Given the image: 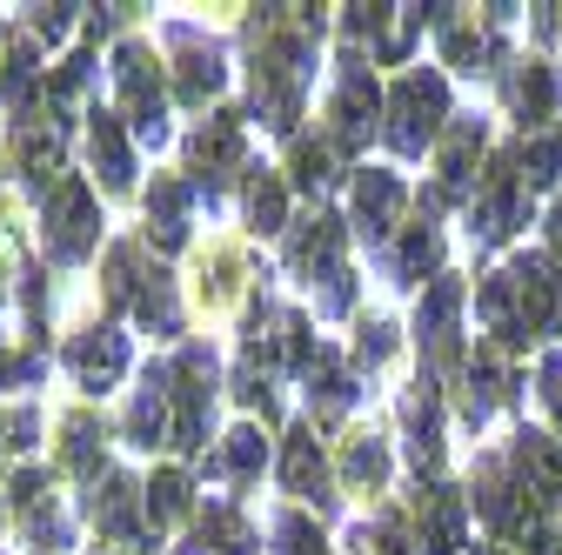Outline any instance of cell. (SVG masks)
<instances>
[{"label": "cell", "instance_id": "14", "mask_svg": "<svg viewBox=\"0 0 562 555\" xmlns=\"http://www.w3.org/2000/svg\"><path fill=\"white\" fill-rule=\"evenodd\" d=\"M289 489L295 496H322V449H315V435H295V449H289Z\"/></svg>", "mask_w": 562, "mask_h": 555}, {"label": "cell", "instance_id": "17", "mask_svg": "<svg viewBox=\"0 0 562 555\" xmlns=\"http://www.w3.org/2000/svg\"><path fill=\"white\" fill-rule=\"evenodd\" d=\"M536 388H542V408L555 415V429H562V355H542L536 362Z\"/></svg>", "mask_w": 562, "mask_h": 555}, {"label": "cell", "instance_id": "19", "mask_svg": "<svg viewBox=\"0 0 562 555\" xmlns=\"http://www.w3.org/2000/svg\"><path fill=\"white\" fill-rule=\"evenodd\" d=\"M475 555H529V548H509V542H482Z\"/></svg>", "mask_w": 562, "mask_h": 555}, {"label": "cell", "instance_id": "7", "mask_svg": "<svg viewBox=\"0 0 562 555\" xmlns=\"http://www.w3.org/2000/svg\"><path fill=\"white\" fill-rule=\"evenodd\" d=\"M456 321H462V288H456V274H442V288H429V302L415 308V341H422V355L449 362V355H456Z\"/></svg>", "mask_w": 562, "mask_h": 555}, {"label": "cell", "instance_id": "9", "mask_svg": "<svg viewBox=\"0 0 562 555\" xmlns=\"http://www.w3.org/2000/svg\"><path fill=\"white\" fill-rule=\"evenodd\" d=\"M375 81L362 75V67H348L341 75V94H335V148H362L375 134Z\"/></svg>", "mask_w": 562, "mask_h": 555}, {"label": "cell", "instance_id": "5", "mask_svg": "<svg viewBox=\"0 0 562 555\" xmlns=\"http://www.w3.org/2000/svg\"><path fill=\"white\" fill-rule=\"evenodd\" d=\"M503 101H509V114H516L522 134H542V127L555 121V107H562L555 67H549V60H516L509 75H503Z\"/></svg>", "mask_w": 562, "mask_h": 555}, {"label": "cell", "instance_id": "8", "mask_svg": "<svg viewBox=\"0 0 562 555\" xmlns=\"http://www.w3.org/2000/svg\"><path fill=\"white\" fill-rule=\"evenodd\" d=\"M395 215H402V181L389 168H362L356 174V228L369 241H389L395 235Z\"/></svg>", "mask_w": 562, "mask_h": 555}, {"label": "cell", "instance_id": "2", "mask_svg": "<svg viewBox=\"0 0 562 555\" xmlns=\"http://www.w3.org/2000/svg\"><path fill=\"white\" fill-rule=\"evenodd\" d=\"M382 114H389L395 155L442 148V134H449V88H442V75H436V67H415V75H402Z\"/></svg>", "mask_w": 562, "mask_h": 555}, {"label": "cell", "instance_id": "4", "mask_svg": "<svg viewBox=\"0 0 562 555\" xmlns=\"http://www.w3.org/2000/svg\"><path fill=\"white\" fill-rule=\"evenodd\" d=\"M509 482L522 489V502L549 522V516H562V442L555 435H542V429H516V442H509Z\"/></svg>", "mask_w": 562, "mask_h": 555}, {"label": "cell", "instance_id": "10", "mask_svg": "<svg viewBox=\"0 0 562 555\" xmlns=\"http://www.w3.org/2000/svg\"><path fill=\"white\" fill-rule=\"evenodd\" d=\"M482 141H488V134H482V121H449V134H442V188L436 194H456L462 181H469V168L482 161Z\"/></svg>", "mask_w": 562, "mask_h": 555}, {"label": "cell", "instance_id": "11", "mask_svg": "<svg viewBox=\"0 0 562 555\" xmlns=\"http://www.w3.org/2000/svg\"><path fill=\"white\" fill-rule=\"evenodd\" d=\"M436 268H442V228H436V222H422V228L402 235V248H395V274H402V288H415L422 274H436Z\"/></svg>", "mask_w": 562, "mask_h": 555}, {"label": "cell", "instance_id": "12", "mask_svg": "<svg viewBox=\"0 0 562 555\" xmlns=\"http://www.w3.org/2000/svg\"><path fill=\"white\" fill-rule=\"evenodd\" d=\"M348 468V489H362V496H382V482H389V442L382 435H356L341 455Z\"/></svg>", "mask_w": 562, "mask_h": 555}, {"label": "cell", "instance_id": "16", "mask_svg": "<svg viewBox=\"0 0 562 555\" xmlns=\"http://www.w3.org/2000/svg\"><path fill=\"white\" fill-rule=\"evenodd\" d=\"M274 542H281V555H322V529L302 522V516H281L274 522Z\"/></svg>", "mask_w": 562, "mask_h": 555}, {"label": "cell", "instance_id": "18", "mask_svg": "<svg viewBox=\"0 0 562 555\" xmlns=\"http://www.w3.org/2000/svg\"><path fill=\"white\" fill-rule=\"evenodd\" d=\"M549 248H555V254H562V201H555V207H549Z\"/></svg>", "mask_w": 562, "mask_h": 555}, {"label": "cell", "instance_id": "1", "mask_svg": "<svg viewBox=\"0 0 562 555\" xmlns=\"http://www.w3.org/2000/svg\"><path fill=\"white\" fill-rule=\"evenodd\" d=\"M475 321L488 328V349H536L562 321V274L549 254H516L475 288Z\"/></svg>", "mask_w": 562, "mask_h": 555}, {"label": "cell", "instance_id": "15", "mask_svg": "<svg viewBox=\"0 0 562 555\" xmlns=\"http://www.w3.org/2000/svg\"><path fill=\"white\" fill-rule=\"evenodd\" d=\"M248 215H255V235H274V228H281V181H274V174H261V181L248 188Z\"/></svg>", "mask_w": 562, "mask_h": 555}, {"label": "cell", "instance_id": "6", "mask_svg": "<svg viewBox=\"0 0 562 555\" xmlns=\"http://www.w3.org/2000/svg\"><path fill=\"white\" fill-rule=\"evenodd\" d=\"M462 529H469V502L442 482L415 489V542L422 555H462Z\"/></svg>", "mask_w": 562, "mask_h": 555}, {"label": "cell", "instance_id": "3", "mask_svg": "<svg viewBox=\"0 0 562 555\" xmlns=\"http://www.w3.org/2000/svg\"><path fill=\"white\" fill-rule=\"evenodd\" d=\"M529 201H536V188H529V174H522V161H516V148L488 168V174H475V201H469V228L496 248V241H509L522 222H529Z\"/></svg>", "mask_w": 562, "mask_h": 555}, {"label": "cell", "instance_id": "13", "mask_svg": "<svg viewBox=\"0 0 562 555\" xmlns=\"http://www.w3.org/2000/svg\"><path fill=\"white\" fill-rule=\"evenodd\" d=\"M94 168H108V188H127V148L114 114H94Z\"/></svg>", "mask_w": 562, "mask_h": 555}]
</instances>
